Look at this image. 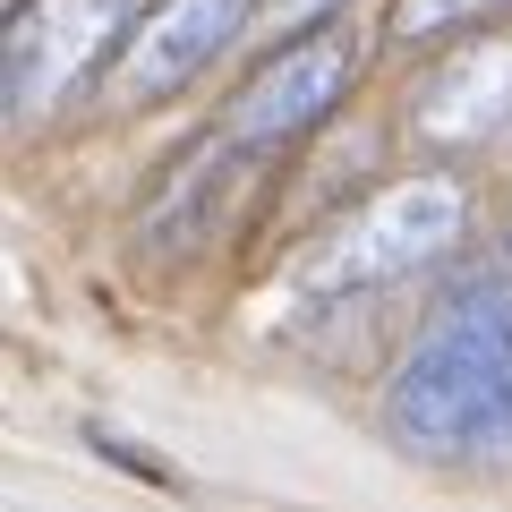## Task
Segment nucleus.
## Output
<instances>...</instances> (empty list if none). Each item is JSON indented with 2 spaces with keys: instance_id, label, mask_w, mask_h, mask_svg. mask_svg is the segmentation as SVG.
I'll use <instances>...</instances> for the list:
<instances>
[{
  "instance_id": "nucleus-7",
  "label": "nucleus",
  "mask_w": 512,
  "mask_h": 512,
  "mask_svg": "<svg viewBox=\"0 0 512 512\" xmlns=\"http://www.w3.org/2000/svg\"><path fill=\"white\" fill-rule=\"evenodd\" d=\"M410 128L427 146H487L512 128V35H461L410 86Z\"/></svg>"
},
{
  "instance_id": "nucleus-4",
  "label": "nucleus",
  "mask_w": 512,
  "mask_h": 512,
  "mask_svg": "<svg viewBox=\"0 0 512 512\" xmlns=\"http://www.w3.org/2000/svg\"><path fill=\"white\" fill-rule=\"evenodd\" d=\"M137 9L146 0H18L9 9V35H0V103H9V120L35 128L77 86L111 77Z\"/></svg>"
},
{
  "instance_id": "nucleus-8",
  "label": "nucleus",
  "mask_w": 512,
  "mask_h": 512,
  "mask_svg": "<svg viewBox=\"0 0 512 512\" xmlns=\"http://www.w3.org/2000/svg\"><path fill=\"white\" fill-rule=\"evenodd\" d=\"M495 18H512V0H393V26L384 35L402 43V52H444V43L478 35Z\"/></svg>"
},
{
  "instance_id": "nucleus-9",
  "label": "nucleus",
  "mask_w": 512,
  "mask_h": 512,
  "mask_svg": "<svg viewBox=\"0 0 512 512\" xmlns=\"http://www.w3.org/2000/svg\"><path fill=\"white\" fill-rule=\"evenodd\" d=\"M342 0H265V26H282V35H299V26H316V18H333Z\"/></svg>"
},
{
  "instance_id": "nucleus-5",
  "label": "nucleus",
  "mask_w": 512,
  "mask_h": 512,
  "mask_svg": "<svg viewBox=\"0 0 512 512\" xmlns=\"http://www.w3.org/2000/svg\"><path fill=\"white\" fill-rule=\"evenodd\" d=\"M256 18H265V0H146L137 26H128V43H120V60H111V77H103V103L111 111L171 103V94L197 86Z\"/></svg>"
},
{
  "instance_id": "nucleus-3",
  "label": "nucleus",
  "mask_w": 512,
  "mask_h": 512,
  "mask_svg": "<svg viewBox=\"0 0 512 512\" xmlns=\"http://www.w3.org/2000/svg\"><path fill=\"white\" fill-rule=\"evenodd\" d=\"M350 86H359V26L333 9V18L299 26V43H282V52L256 60L248 86L231 94V111H222L214 128L239 154H256V163H282V154H299L316 128L350 103Z\"/></svg>"
},
{
  "instance_id": "nucleus-2",
  "label": "nucleus",
  "mask_w": 512,
  "mask_h": 512,
  "mask_svg": "<svg viewBox=\"0 0 512 512\" xmlns=\"http://www.w3.org/2000/svg\"><path fill=\"white\" fill-rule=\"evenodd\" d=\"M461 231H470L461 180H444V171H402V180H384L367 205H350V214L316 239L308 265L291 274V291L308 299V308H342V299L419 282L461 248Z\"/></svg>"
},
{
  "instance_id": "nucleus-1",
  "label": "nucleus",
  "mask_w": 512,
  "mask_h": 512,
  "mask_svg": "<svg viewBox=\"0 0 512 512\" xmlns=\"http://www.w3.org/2000/svg\"><path fill=\"white\" fill-rule=\"evenodd\" d=\"M376 427L410 461L512 453V256H478L444 282V299L384 376Z\"/></svg>"
},
{
  "instance_id": "nucleus-6",
  "label": "nucleus",
  "mask_w": 512,
  "mask_h": 512,
  "mask_svg": "<svg viewBox=\"0 0 512 512\" xmlns=\"http://www.w3.org/2000/svg\"><path fill=\"white\" fill-rule=\"evenodd\" d=\"M274 163H256V154H239L231 137H197V146L171 163V180L154 188V205L137 214V256H154V265H180V256H197L205 239H222L239 214H248L256 180H265Z\"/></svg>"
}]
</instances>
